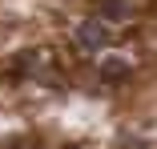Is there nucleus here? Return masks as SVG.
I'll list each match as a JSON object with an SVG mask.
<instances>
[{"instance_id": "obj_5", "label": "nucleus", "mask_w": 157, "mask_h": 149, "mask_svg": "<svg viewBox=\"0 0 157 149\" xmlns=\"http://www.w3.org/2000/svg\"><path fill=\"white\" fill-rule=\"evenodd\" d=\"M121 145H125V149H149V145H145V141H141V137H125V141H121Z\"/></svg>"}, {"instance_id": "obj_4", "label": "nucleus", "mask_w": 157, "mask_h": 149, "mask_svg": "<svg viewBox=\"0 0 157 149\" xmlns=\"http://www.w3.org/2000/svg\"><path fill=\"white\" fill-rule=\"evenodd\" d=\"M101 77L121 81V77H129V65H125V61H105V65H101Z\"/></svg>"}, {"instance_id": "obj_2", "label": "nucleus", "mask_w": 157, "mask_h": 149, "mask_svg": "<svg viewBox=\"0 0 157 149\" xmlns=\"http://www.w3.org/2000/svg\"><path fill=\"white\" fill-rule=\"evenodd\" d=\"M44 69V52L40 48H24L16 61H12V73H20V77H36Z\"/></svg>"}, {"instance_id": "obj_1", "label": "nucleus", "mask_w": 157, "mask_h": 149, "mask_svg": "<svg viewBox=\"0 0 157 149\" xmlns=\"http://www.w3.org/2000/svg\"><path fill=\"white\" fill-rule=\"evenodd\" d=\"M109 40H113V32H109L105 16L81 20V24L73 28V44H77L81 52H101V48H109Z\"/></svg>"}, {"instance_id": "obj_3", "label": "nucleus", "mask_w": 157, "mask_h": 149, "mask_svg": "<svg viewBox=\"0 0 157 149\" xmlns=\"http://www.w3.org/2000/svg\"><path fill=\"white\" fill-rule=\"evenodd\" d=\"M105 20H129V0H101V8H97Z\"/></svg>"}]
</instances>
